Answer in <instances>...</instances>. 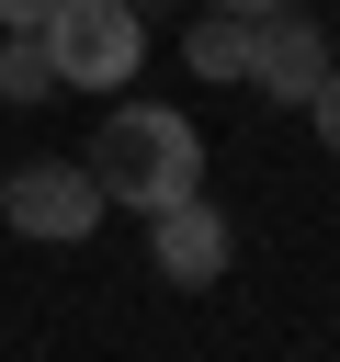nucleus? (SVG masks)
<instances>
[{
	"label": "nucleus",
	"mask_w": 340,
	"mask_h": 362,
	"mask_svg": "<svg viewBox=\"0 0 340 362\" xmlns=\"http://www.w3.org/2000/svg\"><path fill=\"white\" fill-rule=\"evenodd\" d=\"M91 181H102V204L159 215V204L204 192V124L170 113V102H113L102 136H91Z\"/></svg>",
	"instance_id": "nucleus-1"
},
{
	"label": "nucleus",
	"mask_w": 340,
	"mask_h": 362,
	"mask_svg": "<svg viewBox=\"0 0 340 362\" xmlns=\"http://www.w3.org/2000/svg\"><path fill=\"white\" fill-rule=\"evenodd\" d=\"M34 34L57 57V90H136V68H147V11L136 0H57Z\"/></svg>",
	"instance_id": "nucleus-2"
},
{
	"label": "nucleus",
	"mask_w": 340,
	"mask_h": 362,
	"mask_svg": "<svg viewBox=\"0 0 340 362\" xmlns=\"http://www.w3.org/2000/svg\"><path fill=\"white\" fill-rule=\"evenodd\" d=\"M102 215H113V204H102V181H91V158H23V170L0 181V226H11V238L79 249Z\"/></svg>",
	"instance_id": "nucleus-3"
},
{
	"label": "nucleus",
	"mask_w": 340,
	"mask_h": 362,
	"mask_svg": "<svg viewBox=\"0 0 340 362\" xmlns=\"http://www.w3.org/2000/svg\"><path fill=\"white\" fill-rule=\"evenodd\" d=\"M317 68H329V11H261L249 23V90H272V102H306L317 90Z\"/></svg>",
	"instance_id": "nucleus-4"
},
{
	"label": "nucleus",
	"mask_w": 340,
	"mask_h": 362,
	"mask_svg": "<svg viewBox=\"0 0 340 362\" xmlns=\"http://www.w3.org/2000/svg\"><path fill=\"white\" fill-rule=\"evenodd\" d=\"M227 204L215 192H181V204H159L147 215V260H159V283H227Z\"/></svg>",
	"instance_id": "nucleus-5"
},
{
	"label": "nucleus",
	"mask_w": 340,
	"mask_h": 362,
	"mask_svg": "<svg viewBox=\"0 0 340 362\" xmlns=\"http://www.w3.org/2000/svg\"><path fill=\"white\" fill-rule=\"evenodd\" d=\"M181 57H193V79H249V23L238 11H193Z\"/></svg>",
	"instance_id": "nucleus-6"
},
{
	"label": "nucleus",
	"mask_w": 340,
	"mask_h": 362,
	"mask_svg": "<svg viewBox=\"0 0 340 362\" xmlns=\"http://www.w3.org/2000/svg\"><path fill=\"white\" fill-rule=\"evenodd\" d=\"M45 90H57L45 34H0V102H45Z\"/></svg>",
	"instance_id": "nucleus-7"
},
{
	"label": "nucleus",
	"mask_w": 340,
	"mask_h": 362,
	"mask_svg": "<svg viewBox=\"0 0 340 362\" xmlns=\"http://www.w3.org/2000/svg\"><path fill=\"white\" fill-rule=\"evenodd\" d=\"M295 113H306V124H317V147H329V158H340V57H329V68H317V90H306V102H295Z\"/></svg>",
	"instance_id": "nucleus-8"
},
{
	"label": "nucleus",
	"mask_w": 340,
	"mask_h": 362,
	"mask_svg": "<svg viewBox=\"0 0 340 362\" xmlns=\"http://www.w3.org/2000/svg\"><path fill=\"white\" fill-rule=\"evenodd\" d=\"M45 11H57V0H0V34H34Z\"/></svg>",
	"instance_id": "nucleus-9"
},
{
	"label": "nucleus",
	"mask_w": 340,
	"mask_h": 362,
	"mask_svg": "<svg viewBox=\"0 0 340 362\" xmlns=\"http://www.w3.org/2000/svg\"><path fill=\"white\" fill-rule=\"evenodd\" d=\"M193 11H238V23H261V11H283V0H193Z\"/></svg>",
	"instance_id": "nucleus-10"
},
{
	"label": "nucleus",
	"mask_w": 340,
	"mask_h": 362,
	"mask_svg": "<svg viewBox=\"0 0 340 362\" xmlns=\"http://www.w3.org/2000/svg\"><path fill=\"white\" fill-rule=\"evenodd\" d=\"M136 11H159V0H136Z\"/></svg>",
	"instance_id": "nucleus-11"
}]
</instances>
